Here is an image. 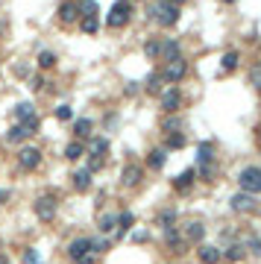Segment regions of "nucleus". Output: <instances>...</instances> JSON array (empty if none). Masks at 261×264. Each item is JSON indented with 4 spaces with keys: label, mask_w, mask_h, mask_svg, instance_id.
I'll list each match as a JSON object with an SVG mask.
<instances>
[{
    "label": "nucleus",
    "mask_w": 261,
    "mask_h": 264,
    "mask_svg": "<svg viewBox=\"0 0 261 264\" xmlns=\"http://www.w3.org/2000/svg\"><path fill=\"white\" fill-rule=\"evenodd\" d=\"M150 18L159 24V27H173L179 21V6L170 3V0H156L153 9H150Z\"/></svg>",
    "instance_id": "obj_1"
},
{
    "label": "nucleus",
    "mask_w": 261,
    "mask_h": 264,
    "mask_svg": "<svg viewBox=\"0 0 261 264\" xmlns=\"http://www.w3.org/2000/svg\"><path fill=\"white\" fill-rule=\"evenodd\" d=\"M130 21H132V0H118L106 15V27H112V30H121Z\"/></svg>",
    "instance_id": "obj_2"
},
{
    "label": "nucleus",
    "mask_w": 261,
    "mask_h": 264,
    "mask_svg": "<svg viewBox=\"0 0 261 264\" xmlns=\"http://www.w3.org/2000/svg\"><path fill=\"white\" fill-rule=\"evenodd\" d=\"M33 211H35L38 220L50 223V220L56 217V211H59V197H56V194H41V197L33 202Z\"/></svg>",
    "instance_id": "obj_3"
},
{
    "label": "nucleus",
    "mask_w": 261,
    "mask_h": 264,
    "mask_svg": "<svg viewBox=\"0 0 261 264\" xmlns=\"http://www.w3.org/2000/svg\"><path fill=\"white\" fill-rule=\"evenodd\" d=\"M238 185H241V191H247V194H261V167L259 165L241 167Z\"/></svg>",
    "instance_id": "obj_4"
},
{
    "label": "nucleus",
    "mask_w": 261,
    "mask_h": 264,
    "mask_svg": "<svg viewBox=\"0 0 261 264\" xmlns=\"http://www.w3.org/2000/svg\"><path fill=\"white\" fill-rule=\"evenodd\" d=\"M159 73H162V79L167 82V85H176V82H182V79H185V73H188V62H185V56L164 62V67L159 70Z\"/></svg>",
    "instance_id": "obj_5"
},
{
    "label": "nucleus",
    "mask_w": 261,
    "mask_h": 264,
    "mask_svg": "<svg viewBox=\"0 0 261 264\" xmlns=\"http://www.w3.org/2000/svg\"><path fill=\"white\" fill-rule=\"evenodd\" d=\"M38 118H33V121H21V124H15V127H9V132H6V141L9 144H15V141H27L30 135H35L38 132Z\"/></svg>",
    "instance_id": "obj_6"
},
{
    "label": "nucleus",
    "mask_w": 261,
    "mask_h": 264,
    "mask_svg": "<svg viewBox=\"0 0 261 264\" xmlns=\"http://www.w3.org/2000/svg\"><path fill=\"white\" fill-rule=\"evenodd\" d=\"M18 165H21V170H35V167L41 165V150L38 147H21L18 150Z\"/></svg>",
    "instance_id": "obj_7"
},
{
    "label": "nucleus",
    "mask_w": 261,
    "mask_h": 264,
    "mask_svg": "<svg viewBox=\"0 0 261 264\" xmlns=\"http://www.w3.org/2000/svg\"><path fill=\"white\" fill-rule=\"evenodd\" d=\"M162 109L167 115H176V112L182 109V91H179L176 85H170V88L162 91Z\"/></svg>",
    "instance_id": "obj_8"
},
{
    "label": "nucleus",
    "mask_w": 261,
    "mask_h": 264,
    "mask_svg": "<svg viewBox=\"0 0 261 264\" xmlns=\"http://www.w3.org/2000/svg\"><path fill=\"white\" fill-rule=\"evenodd\" d=\"M141 179H144V167L141 165H127L121 170V185H127V188H138Z\"/></svg>",
    "instance_id": "obj_9"
},
{
    "label": "nucleus",
    "mask_w": 261,
    "mask_h": 264,
    "mask_svg": "<svg viewBox=\"0 0 261 264\" xmlns=\"http://www.w3.org/2000/svg\"><path fill=\"white\" fill-rule=\"evenodd\" d=\"M164 244H167V250H173V253H185V238H182V229H176V226H167L164 229Z\"/></svg>",
    "instance_id": "obj_10"
},
{
    "label": "nucleus",
    "mask_w": 261,
    "mask_h": 264,
    "mask_svg": "<svg viewBox=\"0 0 261 264\" xmlns=\"http://www.w3.org/2000/svg\"><path fill=\"white\" fill-rule=\"evenodd\" d=\"M91 253V238H73L70 244H67V256L76 262V259H82V256H88Z\"/></svg>",
    "instance_id": "obj_11"
},
{
    "label": "nucleus",
    "mask_w": 261,
    "mask_h": 264,
    "mask_svg": "<svg viewBox=\"0 0 261 264\" xmlns=\"http://www.w3.org/2000/svg\"><path fill=\"white\" fill-rule=\"evenodd\" d=\"M196 259H199V264H217L223 259V253L217 247H211V244H199L196 247Z\"/></svg>",
    "instance_id": "obj_12"
},
{
    "label": "nucleus",
    "mask_w": 261,
    "mask_h": 264,
    "mask_svg": "<svg viewBox=\"0 0 261 264\" xmlns=\"http://www.w3.org/2000/svg\"><path fill=\"white\" fill-rule=\"evenodd\" d=\"M182 238H185L188 244H202V238H205V226H202L199 220H191V223H185Z\"/></svg>",
    "instance_id": "obj_13"
},
{
    "label": "nucleus",
    "mask_w": 261,
    "mask_h": 264,
    "mask_svg": "<svg viewBox=\"0 0 261 264\" xmlns=\"http://www.w3.org/2000/svg\"><path fill=\"white\" fill-rule=\"evenodd\" d=\"M232 208H235V211H256V194L238 191V194L232 197Z\"/></svg>",
    "instance_id": "obj_14"
},
{
    "label": "nucleus",
    "mask_w": 261,
    "mask_h": 264,
    "mask_svg": "<svg viewBox=\"0 0 261 264\" xmlns=\"http://www.w3.org/2000/svg\"><path fill=\"white\" fill-rule=\"evenodd\" d=\"M179 56H182V44H179L176 38H164L162 41V56H159V59L170 62V59H179Z\"/></svg>",
    "instance_id": "obj_15"
},
{
    "label": "nucleus",
    "mask_w": 261,
    "mask_h": 264,
    "mask_svg": "<svg viewBox=\"0 0 261 264\" xmlns=\"http://www.w3.org/2000/svg\"><path fill=\"white\" fill-rule=\"evenodd\" d=\"M70 182H73L76 191H88V188H91V170H85V167L73 170V173H70Z\"/></svg>",
    "instance_id": "obj_16"
},
{
    "label": "nucleus",
    "mask_w": 261,
    "mask_h": 264,
    "mask_svg": "<svg viewBox=\"0 0 261 264\" xmlns=\"http://www.w3.org/2000/svg\"><path fill=\"white\" fill-rule=\"evenodd\" d=\"M76 18H79L76 3H73V0H62V3H59V21H62V24H73Z\"/></svg>",
    "instance_id": "obj_17"
},
{
    "label": "nucleus",
    "mask_w": 261,
    "mask_h": 264,
    "mask_svg": "<svg viewBox=\"0 0 261 264\" xmlns=\"http://www.w3.org/2000/svg\"><path fill=\"white\" fill-rule=\"evenodd\" d=\"M194 182H196V170L194 167H188V170H182V173L173 179V188H176V191H188Z\"/></svg>",
    "instance_id": "obj_18"
},
{
    "label": "nucleus",
    "mask_w": 261,
    "mask_h": 264,
    "mask_svg": "<svg viewBox=\"0 0 261 264\" xmlns=\"http://www.w3.org/2000/svg\"><path fill=\"white\" fill-rule=\"evenodd\" d=\"M164 162H167V150H164V147H156V150L147 153V167H150V170H162Z\"/></svg>",
    "instance_id": "obj_19"
},
{
    "label": "nucleus",
    "mask_w": 261,
    "mask_h": 264,
    "mask_svg": "<svg viewBox=\"0 0 261 264\" xmlns=\"http://www.w3.org/2000/svg\"><path fill=\"white\" fill-rule=\"evenodd\" d=\"M91 130H94V121L91 118H76L73 121V135L82 141V138H91Z\"/></svg>",
    "instance_id": "obj_20"
},
{
    "label": "nucleus",
    "mask_w": 261,
    "mask_h": 264,
    "mask_svg": "<svg viewBox=\"0 0 261 264\" xmlns=\"http://www.w3.org/2000/svg\"><path fill=\"white\" fill-rule=\"evenodd\" d=\"M144 91L147 94H162L164 91V79H162V73L156 70V73H150L147 79H144Z\"/></svg>",
    "instance_id": "obj_21"
},
{
    "label": "nucleus",
    "mask_w": 261,
    "mask_h": 264,
    "mask_svg": "<svg viewBox=\"0 0 261 264\" xmlns=\"http://www.w3.org/2000/svg\"><path fill=\"white\" fill-rule=\"evenodd\" d=\"M82 156H85V144L73 138V141H70V144L65 147V159H67V162H79Z\"/></svg>",
    "instance_id": "obj_22"
},
{
    "label": "nucleus",
    "mask_w": 261,
    "mask_h": 264,
    "mask_svg": "<svg viewBox=\"0 0 261 264\" xmlns=\"http://www.w3.org/2000/svg\"><path fill=\"white\" fill-rule=\"evenodd\" d=\"M106 150H109V138H100V135L88 138V153L91 156H103Z\"/></svg>",
    "instance_id": "obj_23"
},
{
    "label": "nucleus",
    "mask_w": 261,
    "mask_h": 264,
    "mask_svg": "<svg viewBox=\"0 0 261 264\" xmlns=\"http://www.w3.org/2000/svg\"><path fill=\"white\" fill-rule=\"evenodd\" d=\"M182 147H185V135H182V132H167L164 150H182Z\"/></svg>",
    "instance_id": "obj_24"
},
{
    "label": "nucleus",
    "mask_w": 261,
    "mask_h": 264,
    "mask_svg": "<svg viewBox=\"0 0 261 264\" xmlns=\"http://www.w3.org/2000/svg\"><path fill=\"white\" fill-rule=\"evenodd\" d=\"M202 162H214V144H199L196 147V165H202Z\"/></svg>",
    "instance_id": "obj_25"
},
{
    "label": "nucleus",
    "mask_w": 261,
    "mask_h": 264,
    "mask_svg": "<svg viewBox=\"0 0 261 264\" xmlns=\"http://www.w3.org/2000/svg\"><path fill=\"white\" fill-rule=\"evenodd\" d=\"M79 30L88 35H94L100 30V18L97 15H85V18H79Z\"/></svg>",
    "instance_id": "obj_26"
},
{
    "label": "nucleus",
    "mask_w": 261,
    "mask_h": 264,
    "mask_svg": "<svg viewBox=\"0 0 261 264\" xmlns=\"http://www.w3.org/2000/svg\"><path fill=\"white\" fill-rule=\"evenodd\" d=\"M217 176V162H202L199 170H196V179H205V182H211Z\"/></svg>",
    "instance_id": "obj_27"
},
{
    "label": "nucleus",
    "mask_w": 261,
    "mask_h": 264,
    "mask_svg": "<svg viewBox=\"0 0 261 264\" xmlns=\"http://www.w3.org/2000/svg\"><path fill=\"white\" fill-rule=\"evenodd\" d=\"M15 118H18V124H21V121H33V118H35V106H33V103H18Z\"/></svg>",
    "instance_id": "obj_28"
},
{
    "label": "nucleus",
    "mask_w": 261,
    "mask_h": 264,
    "mask_svg": "<svg viewBox=\"0 0 261 264\" xmlns=\"http://www.w3.org/2000/svg\"><path fill=\"white\" fill-rule=\"evenodd\" d=\"M156 223H159L162 229L173 226V223H176V208H162V211H159V217H156Z\"/></svg>",
    "instance_id": "obj_29"
},
{
    "label": "nucleus",
    "mask_w": 261,
    "mask_h": 264,
    "mask_svg": "<svg viewBox=\"0 0 261 264\" xmlns=\"http://www.w3.org/2000/svg\"><path fill=\"white\" fill-rule=\"evenodd\" d=\"M115 226H118V214H103V217L97 220V229L103 232V235L115 232Z\"/></svg>",
    "instance_id": "obj_30"
},
{
    "label": "nucleus",
    "mask_w": 261,
    "mask_h": 264,
    "mask_svg": "<svg viewBox=\"0 0 261 264\" xmlns=\"http://www.w3.org/2000/svg\"><path fill=\"white\" fill-rule=\"evenodd\" d=\"M132 223H135V217H132V211H124V214H118V235L124 238L127 232L132 229Z\"/></svg>",
    "instance_id": "obj_31"
},
{
    "label": "nucleus",
    "mask_w": 261,
    "mask_h": 264,
    "mask_svg": "<svg viewBox=\"0 0 261 264\" xmlns=\"http://www.w3.org/2000/svg\"><path fill=\"white\" fill-rule=\"evenodd\" d=\"M144 53H147L150 59H159V56H162V41H159V38H147V41H144Z\"/></svg>",
    "instance_id": "obj_32"
},
{
    "label": "nucleus",
    "mask_w": 261,
    "mask_h": 264,
    "mask_svg": "<svg viewBox=\"0 0 261 264\" xmlns=\"http://www.w3.org/2000/svg\"><path fill=\"white\" fill-rule=\"evenodd\" d=\"M53 65H56V53H53V50H41V53H38V67H41V70H50Z\"/></svg>",
    "instance_id": "obj_33"
},
{
    "label": "nucleus",
    "mask_w": 261,
    "mask_h": 264,
    "mask_svg": "<svg viewBox=\"0 0 261 264\" xmlns=\"http://www.w3.org/2000/svg\"><path fill=\"white\" fill-rule=\"evenodd\" d=\"M76 12H79V18L97 15V3H94V0H76Z\"/></svg>",
    "instance_id": "obj_34"
},
{
    "label": "nucleus",
    "mask_w": 261,
    "mask_h": 264,
    "mask_svg": "<svg viewBox=\"0 0 261 264\" xmlns=\"http://www.w3.org/2000/svg\"><path fill=\"white\" fill-rule=\"evenodd\" d=\"M238 59H241V53H238V50H229V53H223V59H220L223 70H235V67H238Z\"/></svg>",
    "instance_id": "obj_35"
},
{
    "label": "nucleus",
    "mask_w": 261,
    "mask_h": 264,
    "mask_svg": "<svg viewBox=\"0 0 261 264\" xmlns=\"http://www.w3.org/2000/svg\"><path fill=\"white\" fill-rule=\"evenodd\" d=\"M229 253H223V259H229V262H238V259H244V244H232V247H226Z\"/></svg>",
    "instance_id": "obj_36"
},
{
    "label": "nucleus",
    "mask_w": 261,
    "mask_h": 264,
    "mask_svg": "<svg viewBox=\"0 0 261 264\" xmlns=\"http://www.w3.org/2000/svg\"><path fill=\"white\" fill-rule=\"evenodd\" d=\"M250 85L261 91V62H256V65L250 67Z\"/></svg>",
    "instance_id": "obj_37"
},
{
    "label": "nucleus",
    "mask_w": 261,
    "mask_h": 264,
    "mask_svg": "<svg viewBox=\"0 0 261 264\" xmlns=\"http://www.w3.org/2000/svg\"><path fill=\"white\" fill-rule=\"evenodd\" d=\"M106 165V159H103V156H91V159H88V167H85V170H91V173H97L100 167Z\"/></svg>",
    "instance_id": "obj_38"
},
{
    "label": "nucleus",
    "mask_w": 261,
    "mask_h": 264,
    "mask_svg": "<svg viewBox=\"0 0 261 264\" xmlns=\"http://www.w3.org/2000/svg\"><path fill=\"white\" fill-rule=\"evenodd\" d=\"M103 250H109V241L106 238H94L91 241V253H103Z\"/></svg>",
    "instance_id": "obj_39"
},
{
    "label": "nucleus",
    "mask_w": 261,
    "mask_h": 264,
    "mask_svg": "<svg viewBox=\"0 0 261 264\" xmlns=\"http://www.w3.org/2000/svg\"><path fill=\"white\" fill-rule=\"evenodd\" d=\"M56 118H59V121H70V118H73L70 106H59V109H56Z\"/></svg>",
    "instance_id": "obj_40"
},
{
    "label": "nucleus",
    "mask_w": 261,
    "mask_h": 264,
    "mask_svg": "<svg viewBox=\"0 0 261 264\" xmlns=\"http://www.w3.org/2000/svg\"><path fill=\"white\" fill-rule=\"evenodd\" d=\"M179 127H182V121H179V118H170V121H164V132H170V130L176 132Z\"/></svg>",
    "instance_id": "obj_41"
},
{
    "label": "nucleus",
    "mask_w": 261,
    "mask_h": 264,
    "mask_svg": "<svg viewBox=\"0 0 261 264\" xmlns=\"http://www.w3.org/2000/svg\"><path fill=\"white\" fill-rule=\"evenodd\" d=\"M24 262H27V264H41V259H38V253H35V250H27V253H24Z\"/></svg>",
    "instance_id": "obj_42"
},
{
    "label": "nucleus",
    "mask_w": 261,
    "mask_h": 264,
    "mask_svg": "<svg viewBox=\"0 0 261 264\" xmlns=\"http://www.w3.org/2000/svg\"><path fill=\"white\" fill-rule=\"evenodd\" d=\"M41 88H44V76H41V73H35V76H33V91H41Z\"/></svg>",
    "instance_id": "obj_43"
},
{
    "label": "nucleus",
    "mask_w": 261,
    "mask_h": 264,
    "mask_svg": "<svg viewBox=\"0 0 261 264\" xmlns=\"http://www.w3.org/2000/svg\"><path fill=\"white\" fill-rule=\"evenodd\" d=\"M73 264H94V256L88 253V256H82V259H76V262H73Z\"/></svg>",
    "instance_id": "obj_44"
},
{
    "label": "nucleus",
    "mask_w": 261,
    "mask_h": 264,
    "mask_svg": "<svg viewBox=\"0 0 261 264\" xmlns=\"http://www.w3.org/2000/svg\"><path fill=\"white\" fill-rule=\"evenodd\" d=\"M9 199V191H0V202H6Z\"/></svg>",
    "instance_id": "obj_45"
},
{
    "label": "nucleus",
    "mask_w": 261,
    "mask_h": 264,
    "mask_svg": "<svg viewBox=\"0 0 261 264\" xmlns=\"http://www.w3.org/2000/svg\"><path fill=\"white\" fill-rule=\"evenodd\" d=\"M0 264H12V262H9V259H6V256H0Z\"/></svg>",
    "instance_id": "obj_46"
},
{
    "label": "nucleus",
    "mask_w": 261,
    "mask_h": 264,
    "mask_svg": "<svg viewBox=\"0 0 261 264\" xmlns=\"http://www.w3.org/2000/svg\"><path fill=\"white\" fill-rule=\"evenodd\" d=\"M170 3H176V6H182V3H185V0H170Z\"/></svg>",
    "instance_id": "obj_47"
},
{
    "label": "nucleus",
    "mask_w": 261,
    "mask_h": 264,
    "mask_svg": "<svg viewBox=\"0 0 261 264\" xmlns=\"http://www.w3.org/2000/svg\"><path fill=\"white\" fill-rule=\"evenodd\" d=\"M223 3H235V0H223Z\"/></svg>",
    "instance_id": "obj_48"
}]
</instances>
